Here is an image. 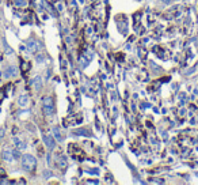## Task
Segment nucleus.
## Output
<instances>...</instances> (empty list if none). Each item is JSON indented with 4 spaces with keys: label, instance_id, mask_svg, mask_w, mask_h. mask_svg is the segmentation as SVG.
Here are the masks:
<instances>
[{
    "label": "nucleus",
    "instance_id": "nucleus-1",
    "mask_svg": "<svg viewBox=\"0 0 198 185\" xmlns=\"http://www.w3.org/2000/svg\"><path fill=\"white\" fill-rule=\"evenodd\" d=\"M36 165H37V161L33 155L26 154V155L22 157V167H23L26 172H31V170L36 167Z\"/></svg>",
    "mask_w": 198,
    "mask_h": 185
},
{
    "label": "nucleus",
    "instance_id": "nucleus-2",
    "mask_svg": "<svg viewBox=\"0 0 198 185\" xmlns=\"http://www.w3.org/2000/svg\"><path fill=\"white\" fill-rule=\"evenodd\" d=\"M42 110L46 116H52L54 113V102H53V98L52 97H46L42 101Z\"/></svg>",
    "mask_w": 198,
    "mask_h": 185
},
{
    "label": "nucleus",
    "instance_id": "nucleus-3",
    "mask_svg": "<svg viewBox=\"0 0 198 185\" xmlns=\"http://www.w3.org/2000/svg\"><path fill=\"white\" fill-rule=\"evenodd\" d=\"M1 158L7 162H12V159H14V148H11V147H4L3 151H1Z\"/></svg>",
    "mask_w": 198,
    "mask_h": 185
},
{
    "label": "nucleus",
    "instance_id": "nucleus-4",
    "mask_svg": "<svg viewBox=\"0 0 198 185\" xmlns=\"http://www.w3.org/2000/svg\"><path fill=\"white\" fill-rule=\"evenodd\" d=\"M26 48H27V51H29V52L34 53V52H37L38 49H40V44L37 42V39H34V38H29L27 41H26Z\"/></svg>",
    "mask_w": 198,
    "mask_h": 185
},
{
    "label": "nucleus",
    "instance_id": "nucleus-5",
    "mask_svg": "<svg viewBox=\"0 0 198 185\" xmlns=\"http://www.w3.org/2000/svg\"><path fill=\"white\" fill-rule=\"evenodd\" d=\"M44 143L45 146L48 147V150H53L56 146V140L52 135H44Z\"/></svg>",
    "mask_w": 198,
    "mask_h": 185
},
{
    "label": "nucleus",
    "instance_id": "nucleus-6",
    "mask_svg": "<svg viewBox=\"0 0 198 185\" xmlns=\"http://www.w3.org/2000/svg\"><path fill=\"white\" fill-rule=\"evenodd\" d=\"M18 105L20 108H27L30 105V97L27 94H22L19 95V98H18Z\"/></svg>",
    "mask_w": 198,
    "mask_h": 185
},
{
    "label": "nucleus",
    "instance_id": "nucleus-7",
    "mask_svg": "<svg viewBox=\"0 0 198 185\" xmlns=\"http://www.w3.org/2000/svg\"><path fill=\"white\" fill-rule=\"evenodd\" d=\"M12 143H14L15 148H18L19 151H20V150H24V148H26V143H24L20 138H18V136H14V138H12Z\"/></svg>",
    "mask_w": 198,
    "mask_h": 185
},
{
    "label": "nucleus",
    "instance_id": "nucleus-8",
    "mask_svg": "<svg viewBox=\"0 0 198 185\" xmlns=\"http://www.w3.org/2000/svg\"><path fill=\"white\" fill-rule=\"evenodd\" d=\"M33 89L36 91H40L41 90V87H42V78H41L40 75H37V76H34V79H33Z\"/></svg>",
    "mask_w": 198,
    "mask_h": 185
},
{
    "label": "nucleus",
    "instance_id": "nucleus-9",
    "mask_svg": "<svg viewBox=\"0 0 198 185\" xmlns=\"http://www.w3.org/2000/svg\"><path fill=\"white\" fill-rule=\"evenodd\" d=\"M56 163H57V166H59L60 169H65L67 167V158L64 157V155H59V157L56 158Z\"/></svg>",
    "mask_w": 198,
    "mask_h": 185
},
{
    "label": "nucleus",
    "instance_id": "nucleus-10",
    "mask_svg": "<svg viewBox=\"0 0 198 185\" xmlns=\"http://www.w3.org/2000/svg\"><path fill=\"white\" fill-rule=\"evenodd\" d=\"M16 74H18V71H16L15 67H8L7 70L3 72V75L6 76V78H12V76H16Z\"/></svg>",
    "mask_w": 198,
    "mask_h": 185
},
{
    "label": "nucleus",
    "instance_id": "nucleus-11",
    "mask_svg": "<svg viewBox=\"0 0 198 185\" xmlns=\"http://www.w3.org/2000/svg\"><path fill=\"white\" fill-rule=\"evenodd\" d=\"M53 134H54V136H56V139L57 140H63V138H61V135H60V131H59V128H53Z\"/></svg>",
    "mask_w": 198,
    "mask_h": 185
},
{
    "label": "nucleus",
    "instance_id": "nucleus-12",
    "mask_svg": "<svg viewBox=\"0 0 198 185\" xmlns=\"http://www.w3.org/2000/svg\"><path fill=\"white\" fill-rule=\"evenodd\" d=\"M4 45H6V53H7V55H12V51L10 49V46L7 45V42H6V39H4Z\"/></svg>",
    "mask_w": 198,
    "mask_h": 185
},
{
    "label": "nucleus",
    "instance_id": "nucleus-13",
    "mask_svg": "<svg viewBox=\"0 0 198 185\" xmlns=\"http://www.w3.org/2000/svg\"><path fill=\"white\" fill-rule=\"evenodd\" d=\"M15 3L18 4V6H24L26 1H24V0H15Z\"/></svg>",
    "mask_w": 198,
    "mask_h": 185
},
{
    "label": "nucleus",
    "instance_id": "nucleus-14",
    "mask_svg": "<svg viewBox=\"0 0 198 185\" xmlns=\"http://www.w3.org/2000/svg\"><path fill=\"white\" fill-rule=\"evenodd\" d=\"M37 61H38V63H42V61H44V56L40 55L38 57H37Z\"/></svg>",
    "mask_w": 198,
    "mask_h": 185
},
{
    "label": "nucleus",
    "instance_id": "nucleus-15",
    "mask_svg": "<svg viewBox=\"0 0 198 185\" xmlns=\"http://www.w3.org/2000/svg\"><path fill=\"white\" fill-rule=\"evenodd\" d=\"M160 1H162V3H164V4H170L172 0H160Z\"/></svg>",
    "mask_w": 198,
    "mask_h": 185
},
{
    "label": "nucleus",
    "instance_id": "nucleus-16",
    "mask_svg": "<svg viewBox=\"0 0 198 185\" xmlns=\"http://www.w3.org/2000/svg\"><path fill=\"white\" fill-rule=\"evenodd\" d=\"M4 136V129H0V138H3Z\"/></svg>",
    "mask_w": 198,
    "mask_h": 185
}]
</instances>
